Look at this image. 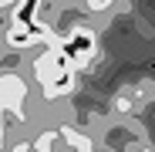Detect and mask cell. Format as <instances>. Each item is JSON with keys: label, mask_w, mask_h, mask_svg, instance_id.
Wrapping results in <instances>:
<instances>
[{"label": "cell", "mask_w": 155, "mask_h": 152, "mask_svg": "<svg viewBox=\"0 0 155 152\" xmlns=\"http://www.w3.org/2000/svg\"><path fill=\"white\" fill-rule=\"evenodd\" d=\"M61 145V129H41L34 135V152H54Z\"/></svg>", "instance_id": "1"}, {"label": "cell", "mask_w": 155, "mask_h": 152, "mask_svg": "<svg viewBox=\"0 0 155 152\" xmlns=\"http://www.w3.org/2000/svg\"><path fill=\"white\" fill-rule=\"evenodd\" d=\"M128 152H152V149H148L145 142H138V145H132V149H128Z\"/></svg>", "instance_id": "2"}, {"label": "cell", "mask_w": 155, "mask_h": 152, "mask_svg": "<svg viewBox=\"0 0 155 152\" xmlns=\"http://www.w3.org/2000/svg\"><path fill=\"white\" fill-rule=\"evenodd\" d=\"M94 152H115V149H94Z\"/></svg>", "instance_id": "3"}]
</instances>
